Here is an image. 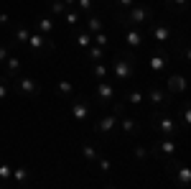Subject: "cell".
I'll return each mask as SVG.
<instances>
[{"mask_svg": "<svg viewBox=\"0 0 191 189\" xmlns=\"http://www.w3.org/2000/svg\"><path fill=\"white\" fill-rule=\"evenodd\" d=\"M168 87L173 89V92H181V89H183V79H181V77H171V82H168Z\"/></svg>", "mask_w": 191, "mask_h": 189, "instance_id": "6da1fadb", "label": "cell"}, {"mask_svg": "<svg viewBox=\"0 0 191 189\" xmlns=\"http://www.w3.org/2000/svg\"><path fill=\"white\" fill-rule=\"evenodd\" d=\"M21 87H23V92H36V82H31V79L21 82Z\"/></svg>", "mask_w": 191, "mask_h": 189, "instance_id": "7a4b0ae2", "label": "cell"}, {"mask_svg": "<svg viewBox=\"0 0 191 189\" xmlns=\"http://www.w3.org/2000/svg\"><path fill=\"white\" fill-rule=\"evenodd\" d=\"M143 18H145V10H143V8H135V10H132V21H143Z\"/></svg>", "mask_w": 191, "mask_h": 189, "instance_id": "3957f363", "label": "cell"}, {"mask_svg": "<svg viewBox=\"0 0 191 189\" xmlns=\"http://www.w3.org/2000/svg\"><path fill=\"white\" fill-rule=\"evenodd\" d=\"M153 36H158V39H166V36H168V31H166L163 26H158V28H153Z\"/></svg>", "mask_w": 191, "mask_h": 189, "instance_id": "277c9868", "label": "cell"}, {"mask_svg": "<svg viewBox=\"0 0 191 189\" xmlns=\"http://www.w3.org/2000/svg\"><path fill=\"white\" fill-rule=\"evenodd\" d=\"M117 74H120V77H127V74H130V67H127V64H117Z\"/></svg>", "mask_w": 191, "mask_h": 189, "instance_id": "5b68a950", "label": "cell"}, {"mask_svg": "<svg viewBox=\"0 0 191 189\" xmlns=\"http://www.w3.org/2000/svg\"><path fill=\"white\" fill-rule=\"evenodd\" d=\"M74 115H76V118H84V115H87V107H84V105H76V107H74Z\"/></svg>", "mask_w": 191, "mask_h": 189, "instance_id": "8992f818", "label": "cell"}, {"mask_svg": "<svg viewBox=\"0 0 191 189\" xmlns=\"http://www.w3.org/2000/svg\"><path fill=\"white\" fill-rule=\"evenodd\" d=\"M138 130V125L132 123V120H125V133H135Z\"/></svg>", "mask_w": 191, "mask_h": 189, "instance_id": "52a82bcc", "label": "cell"}, {"mask_svg": "<svg viewBox=\"0 0 191 189\" xmlns=\"http://www.w3.org/2000/svg\"><path fill=\"white\" fill-rule=\"evenodd\" d=\"M112 125H115V118H105L102 120V130H110Z\"/></svg>", "mask_w": 191, "mask_h": 189, "instance_id": "ba28073f", "label": "cell"}, {"mask_svg": "<svg viewBox=\"0 0 191 189\" xmlns=\"http://www.w3.org/2000/svg\"><path fill=\"white\" fill-rule=\"evenodd\" d=\"M100 94H102V97H110V94H112V89H110L107 84H102V87H100Z\"/></svg>", "mask_w": 191, "mask_h": 189, "instance_id": "9c48e42d", "label": "cell"}, {"mask_svg": "<svg viewBox=\"0 0 191 189\" xmlns=\"http://www.w3.org/2000/svg\"><path fill=\"white\" fill-rule=\"evenodd\" d=\"M61 92H64V94L71 92V84H69V82H61Z\"/></svg>", "mask_w": 191, "mask_h": 189, "instance_id": "30bf717a", "label": "cell"}, {"mask_svg": "<svg viewBox=\"0 0 191 189\" xmlns=\"http://www.w3.org/2000/svg\"><path fill=\"white\" fill-rule=\"evenodd\" d=\"M163 151L166 154H173V143H163Z\"/></svg>", "mask_w": 191, "mask_h": 189, "instance_id": "8fae6325", "label": "cell"}, {"mask_svg": "<svg viewBox=\"0 0 191 189\" xmlns=\"http://www.w3.org/2000/svg\"><path fill=\"white\" fill-rule=\"evenodd\" d=\"M84 156H87V159H94V156H97V154H94L92 148H84Z\"/></svg>", "mask_w": 191, "mask_h": 189, "instance_id": "7c38bea8", "label": "cell"}, {"mask_svg": "<svg viewBox=\"0 0 191 189\" xmlns=\"http://www.w3.org/2000/svg\"><path fill=\"white\" fill-rule=\"evenodd\" d=\"M173 3H181V5H183V3H186V0H173Z\"/></svg>", "mask_w": 191, "mask_h": 189, "instance_id": "4fadbf2b", "label": "cell"}]
</instances>
